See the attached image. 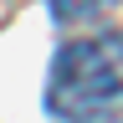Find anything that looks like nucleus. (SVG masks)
<instances>
[{
    "label": "nucleus",
    "instance_id": "1",
    "mask_svg": "<svg viewBox=\"0 0 123 123\" xmlns=\"http://www.w3.org/2000/svg\"><path fill=\"white\" fill-rule=\"evenodd\" d=\"M118 98H123V36H87V41H67L56 51L51 98H46L56 118L82 123Z\"/></svg>",
    "mask_w": 123,
    "mask_h": 123
},
{
    "label": "nucleus",
    "instance_id": "2",
    "mask_svg": "<svg viewBox=\"0 0 123 123\" xmlns=\"http://www.w3.org/2000/svg\"><path fill=\"white\" fill-rule=\"evenodd\" d=\"M92 5L98 0H51V10H56V21H87Z\"/></svg>",
    "mask_w": 123,
    "mask_h": 123
}]
</instances>
